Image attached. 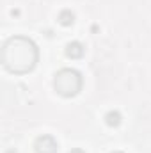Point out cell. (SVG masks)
<instances>
[{
    "mask_svg": "<svg viewBox=\"0 0 151 153\" xmlns=\"http://www.w3.org/2000/svg\"><path fill=\"white\" fill-rule=\"evenodd\" d=\"M4 66L13 73H27L36 66L38 48L29 38L14 36L7 39L2 50Z\"/></svg>",
    "mask_w": 151,
    "mask_h": 153,
    "instance_id": "6da1fadb",
    "label": "cell"
},
{
    "mask_svg": "<svg viewBox=\"0 0 151 153\" xmlns=\"http://www.w3.org/2000/svg\"><path fill=\"white\" fill-rule=\"evenodd\" d=\"M53 85H55L59 94H62V96H75L80 91V87H82V76L75 70H61L55 75Z\"/></svg>",
    "mask_w": 151,
    "mask_h": 153,
    "instance_id": "7a4b0ae2",
    "label": "cell"
},
{
    "mask_svg": "<svg viewBox=\"0 0 151 153\" xmlns=\"http://www.w3.org/2000/svg\"><path fill=\"white\" fill-rule=\"evenodd\" d=\"M36 152L38 153H55L57 152V143L50 135H43L36 141Z\"/></svg>",
    "mask_w": 151,
    "mask_h": 153,
    "instance_id": "3957f363",
    "label": "cell"
},
{
    "mask_svg": "<svg viewBox=\"0 0 151 153\" xmlns=\"http://www.w3.org/2000/svg\"><path fill=\"white\" fill-rule=\"evenodd\" d=\"M73 153H84V152H82V150H75Z\"/></svg>",
    "mask_w": 151,
    "mask_h": 153,
    "instance_id": "277c9868",
    "label": "cell"
}]
</instances>
